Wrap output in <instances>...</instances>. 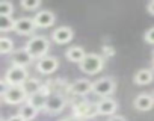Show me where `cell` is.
Listing matches in <instances>:
<instances>
[{
    "instance_id": "23",
    "label": "cell",
    "mask_w": 154,
    "mask_h": 121,
    "mask_svg": "<svg viewBox=\"0 0 154 121\" xmlns=\"http://www.w3.org/2000/svg\"><path fill=\"white\" fill-rule=\"evenodd\" d=\"M20 5H21V8H24L27 11H33V9L39 8L41 2H39V0H21Z\"/></svg>"
},
{
    "instance_id": "13",
    "label": "cell",
    "mask_w": 154,
    "mask_h": 121,
    "mask_svg": "<svg viewBox=\"0 0 154 121\" xmlns=\"http://www.w3.org/2000/svg\"><path fill=\"white\" fill-rule=\"evenodd\" d=\"M97 107H98L100 115H112L113 116L116 109H118V103H116V100H113L110 97H106V98H101L97 103Z\"/></svg>"
},
{
    "instance_id": "26",
    "label": "cell",
    "mask_w": 154,
    "mask_h": 121,
    "mask_svg": "<svg viewBox=\"0 0 154 121\" xmlns=\"http://www.w3.org/2000/svg\"><path fill=\"white\" fill-rule=\"evenodd\" d=\"M8 121H26L21 115H12V116H9L8 118Z\"/></svg>"
},
{
    "instance_id": "9",
    "label": "cell",
    "mask_w": 154,
    "mask_h": 121,
    "mask_svg": "<svg viewBox=\"0 0 154 121\" xmlns=\"http://www.w3.org/2000/svg\"><path fill=\"white\" fill-rule=\"evenodd\" d=\"M32 56L30 53L26 50V47L23 48H18V50H14L12 54H11V65H18V67H24L29 65L32 62Z\"/></svg>"
},
{
    "instance_id": "15",
    "label": "cell",
    "mask_w": 154,
    "mask_h": 121,
    "mask_svg": "<svg viewBox=\"0 0 154 121\" xmlns=\"http://www.w3.org/2000/svg\"><path fill=\"white\" fill-rule=\"evenodd\" d=\"M65 56H66V59H68V60H71V62H79V64H80L82 60L85 59L86 53H85V50H83L82 47L74 45V47H69V48L66 50Z\"/></svg>"
},
{
    "instance_id": "30",
    "label": "cell",
    "mask_w": 154,
    "mask_h": 121,
    "mask_svg": "<svg viewBox=\"0 0 154 121\" xmlns=\"http://www.w3.org/2000/svg\"><path fill=\"white\" fill-rule=\"evenodd\" d=\"M152 70H154V57H152Z\"/></svg>"
},
{
    "instance_id": "14",
    "label": "cell",
    "mask_w": 154,
    "mask_h": 121,
    "mask_svg": "<svg viewBox=\"0 0 154 121\" xmlns=\"http://www.w3.org/2000/svg\"><path fill=\"white\" fill-rule=\"evenodd\" d=\"M152 106H154V97L151 94L143 92L134 98V107L137 110H149Z\"/></svg>"
},
{
    "instance_id": "7",
    "label": "cell",
    "mask_w": 154,
    "mask_h": 121,
    "mask_svg": "<svg viewBox=\"0 0 154 121\" xmlns=\"http://www.w3.org/2000/svg\"><path fill=\"white\" fill-rule=\"evenodd\" d=\"M59 62H57V59L53 57V56H44L41 59H38V62H36V70L41 73V74H51L56 71Z\"/></svg>"
},
{
    "instance_id": "10",
    "label": "cell",
    "mask_w": 154,
    "mask_h": 121,
    "mask_svg": "<svg viewBox=\"0 0 154 121\" xmlns=\"http://www.w3.org/2000/svg\"><path fill=\"white\" fill-rule=\"evenodd\" d=\"M36 24L33 21V18H29V17H21L18 20H15V27L14 30L20 35H29L35 30Z\"/></svg>"
},
{
    "instance_id": "12",
    "label": "cell",
    "mask_w": 154,
    "mask_h": 121,
    "mask_svg": "<svg viewBox=\"0 0 154 121\" xmlns=\"http://www.w3.org/2000/svg\"><path fill=\"white\" fill-rule=\"evenodd\" d=\"M54 20H56L54 14H53L51 11H47V9L39 11V12L33 17V21H35L36 27H42V29H44V27H50V26H53Z\"/></svg>"
},
{
    "instance_id": "19",
    "label": "cell",
    "mask_w": 154,
    "mask_h": 121,
    "mask_svg": "<svg viewBox=\"0 0 154 121\" xmlns=\"http://www.w3.org/2000/svg\"><path fill=\"white\" fill-rule=\"evenodd\" d=\"M47 97L48 95H45L44 92H36V94H33V95H30L29 98H27V101L33 106V107H36L38 110L39 109H45V103H47Z\"/></svg>"
},
{
    "instance_id": "5",
    "label": "cell",
    "mask_w": 154,
    "mask_h": 121,
    "mask_svg": "<svg viewBox=\"0 0 154 121\" xmlns=\"http://www.w3.org/2000/svg\"><path fill=\"white\" fill-rule=\"evenodd\" d=\"M115 91V80L112 77H101L98 80L94 82V89L92 92L98 97H107L110 94H113Z\"/></svg>"
},
{
    "instance_id": "24",
    "label": "cell",
    "mask_w": 154,
    "mask_h": 121,
    "mask_svg": "<svg viewBox=\"0 0 154 121\" xmlns=\"http://www.w3.org/2000/svg\"><path fill=\"white\" fill-rule=\"evenodd\" d=\"M145 41L148 44H154V27H151L149 30L145 32Z\"/></svg>"
},
{
    "instance_id": "1",
    "label": "cell",
    "mask_w": 154,
    "mask_h": 121,
    "mask_svg": "<svg viewBox=\"0 0 154 121\" xmlns=\"http://www.w3.org/2000/svg\"><path fill=\"white\" fill-rule=\"evenodd\" d=\"M48 48H50V41H48L45 36H42V35L32 36V38L27 41V44H26V50L30 53V56H32L33 59H35V57H38V59L44 57V56L47 54Z\"/></svg>"
},
{
    "instance_id": "21",
    "label": "cell",
    "mask_w": 154,
    "mask_h": 121,
    "mask_svg": "<svg viewBox=\"0 0 154 121\" xmlns=\"http://www.w3.org/2000/svg\"><path fill=\"white\" fill-rule=\"evenodd\" d=\"M14 27H15V20H12V17L0 15V30L2 32H9Z\"/></svg>"
},
{
    "instance_id": "29",
    "label": "cell",
    "mask_w": 154,
    "mask_h": 121,
    "mask_svg": "<svg viewBox=\"0 0 154 121\" xmlns=\"http://www.w3.org/2000/svg\"><path fill=\"white\" fill-rule=\"evenodd\" d=\"M60 121H82L80 118H75V116H69V118H63Z\"/></svg>"
},
{
    "instance_id": "25",
    "label": "cell",
    "mask_w": 154,
    "mask_h": 121,
    "mask_svg": "<svg viewBox=\"0 0 154 121\" xmlns=\"http://www.w3.org/2000/svg\"><path fill=\"white\" fill-rule=\"evenodd\" d=\"M103 53H104V56H113V54H115V50H113V47L104 45V47H103Z\"/></svg>"
},
{
    "instance_id": "20",
    "label": "cell",
    "mask_w": 154,
    "mask_h": 121,
    "mask_svg": "<svg viewBox=\"0 0 154 121\" xmlns=\"http://www.w3.org/2000/svg\"><path fill=\"white\" fill-rule=\"evenodd\" d=\"M14 51V41L9 39L8 36H2L0 38V53L8 54Z\"/></svg>"
},
{
    "instance_id": "3",
    "label": "cell",
    "mask_w": 154,
    "mask_h": 121,
    "mask_svg": "<svg viewBox=\"0 0 154 121\" xmlns=\"http://www.w3.org/2000/svg\"><path fill=\"white\" fill-rule=\"evenodd\" d=\"M11 86H18L23 85L27 79H29V73L24 67H18V65H11L3 77Z\"/></svg>"
},
{
    "instance_id": "11",
    "label": "cell",
    "mask_w": 154,
    "mask_h": 121,
    "mask_svg": "<svg viewBox=\"0 0 154 121\" xmlns=\"http://www.w3.org/2000/svg\"><path fill=\"white\" fill-rule=\"evenodd\" d=\"M72 36H74V32L68 26H60L51 33V39L57 44H66L72 39Z\"/></svg>"
},
{
    "instance_id": "8",
    "label": "cell",
    "mask_w": 154,
    "mask_h": 121,
    "mask_svg": "<svg viewBox=\"0 0 154 121\" xmlns=\"http://www.w3.org/2000/svg\"><path fill=\"white\" fill-rule=\"evenodd\" d=\"M94 89V82L88 80V79H77L75 82H72L69 85V91L74 95H86Z\"/></svg>"
},
{
    "instance_id": "6",
    "label": "cell",
    "mask_w": 154,
    "mask_h": 121,
    "mask_svg": "<svg viewBox=\"0 0 154 121\" xmlns=\"http://www.w3.org/2000/svg\"><path fill=\"white\" fill-rule=\"evenodd\" d=\"M66 100L63 95L57 94V92H51L47 97V103H45V110L48 113H59L65 109Z\"/></svg>"
},
{
    "instance_id": "2",
    "label": "cell",
    "mask_w": 154,
    "mask_h": 121,
    "mask_svg": "<svg viewBox=\"0 0 154 121\" xmlns=\"http://www.w3.org/2000/svg\"><path fill=\"white\" fill-rule=\"evenodd\" d=\"M103 67H104V57L97 53H88L85 59L80 62V70L89 76L100 73Z\"/></svg>"
},
{
    "instance_id": "27",
    "label": "cell",
    "mask_w": 154,
    "mask_h": 121,
    "mask_svg": "<svg viewBox=\"0 0 154 121\" xmlns=\"http://www.w3.org/2000/svg\"><path fill=\"white\" fill-rule=\"evenodd\" d=\"M109 121H127V119L124 116H121V115H113V116L109 118Z\"/></svg>"
},
{
    "instance_id": "4",
    "label": "cell",
    "mask_w": 154,
    "mask_h": 121,
    "mask_svg": "<svg viewBox=\"0 0 154 121\" xmlns=\"http://www.w3.org/2000/svg\"><path fill=\"white\" fill-rule=\"evenodd\" d=\"M2 98H3V101L8 103V104H20V103H23L24 100H27L29 97H27L26 91L23 89V86L18 85V86H9L8 91L2 95Z\"/></svg>"
},
{
    "instance_id": "16",
    "label": "cell",
    "mask_w": 154,
    "mask_h": 121,
    "mask_svg": "<svg viewBox=\"0 0 154 121\" xmlns=\"http://www.w3.org/2000/svg\"><path fill=\"white\" fill-rule=\"evenodd\" d=\"M152 79H154V73H152V70H148V68H142L134 74L136 85H148L152 82Z\"/></svg>"
},
{
    "instance_id": "18",
    "label": "cell",
    "mask_w": 154,
    "mask_h": 121,
    "mask_svg": "<svg viewBox=\"0 0 154 121\" xmlns=\"http://www.w3.org/2000/svg\"><path fill=\"white\" fill-rule=\"evenodd\" d=\"M18 115H21L26 121H30V119H33V118L38 115V109L33 107L29 101H26V103L21 104V107L18 109Z\"/></svg>"
},
{
    "instance_id": "17",
    "label": "cell",
    "mask_w": 154,
    "mask_h": 121,
    "mask_svg": "<svg viewBox=\"0 0 154 121\" xmlns=\"http://www.w3.org/2000/svg\"><path fill=\"white\" fill-rule=\"evenodd\" d=\"M23 89L26 91V94H27V97H30V95H33V94H36V92H39L41 91V82L38 80V79H27L23 85Z\"/></svg>"
},
{
    "instance_id": "22",
    "label": "cell",
    "mask_w": 154,
    "mask_h": 121,
    "mask_svg": "<svg viewBox=\"0 0 154 121\" xmlns=\"http://www.w3.org/2000/svg\"><path fill=\"white\" fill-rule=\"evenodd\" d=\"M14 12V5L8 0H3L0 2V15H5V17H11Z\"/></svg>"
},
{
    "instance_id": "28",
    "label": "cell",
    "mask_w": 154,
    "mask_h": 121,
    "mask_svg": "<svg viewBox=\"0 0 154 121\" xmlns=\"http://www.w3.org/2000/svg\"><path fill=\"white\" fill-rule=\"evenodd\" d=\"M146 9H148V12H149L151 15H154V0H152V2H149V3H148Z\"/></svg>"
}]
</instances>
